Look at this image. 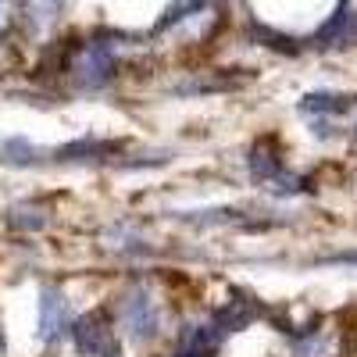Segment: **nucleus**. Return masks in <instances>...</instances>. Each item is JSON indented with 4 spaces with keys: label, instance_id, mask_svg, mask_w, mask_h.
<instances>
[{
    "label": "nucleus",
    "instance_id": "obj_1",
    "mask_svg": "<svg viewBox=\"0 0 357 357\" xmlns=\"http://www.w3.org/2000/svg\"><path fill=\"white\" fill-rule=\"evenodd\" d=\"M0 11H4V0H0Z\"/></svg>",
    "mask_w": 357,
    "mask_h": 357
}]
</instances>
